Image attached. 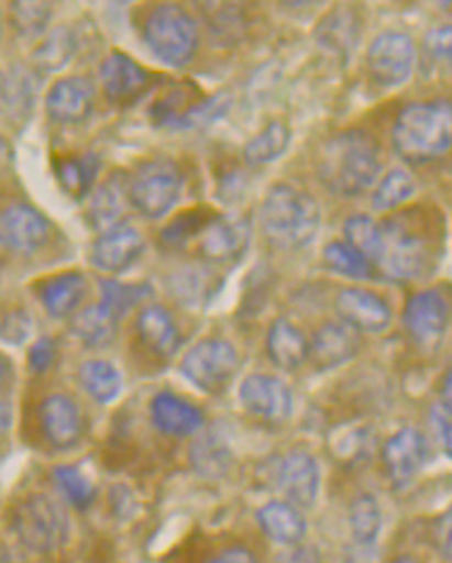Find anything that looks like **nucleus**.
I'll return each instance as SVG.
<instances>
[{
    "mask_svg": "<svg viewBox=\"0 0 452 563\" xmlns=\"http://www.w3.org/2000/svg\"><path fill=\"white\" fill-rule=\"evenodd\" d=\"M51 223L38 209L31 205H14L0 211V242L18 254H34L48 242Z\"/></svg>",
    "mask_w": 452,
    "mask_h": 563,
    "instance_id": "obj_12",
    "label": "nucleus"
},
{
    "mask_svg": "<svg viewBox=\"0 0 452 563\" xmlns=\"http://www.w3.org/2000/svg\"><path fill=\"white\" fill-rule=\"evenodd\" d=\"M55 360H57V343L51 336L38 339L29 351V367L36 374L48 372L55 365Z\"/></svg>",
    "mask_w": 452,
    "mask_h": 563,
    "instance_id": "obj_47",
    "label": "nucleus"
},
{
    "mask_svg": "<svg viewBox=\"0 0 452 563\" xmlns=\"http://www.w3.org/2000/svg\"><path fill=\"white\" fill-rule=\"evenodd\" d=\"M379 268L392 279H417L431 265V242L419 228L405 221H386L379 225Z\"/></svg>",
    "mask_w": 452,
    "mask_h": 563,
    "instance_id": "obj_6",
    "label": "nucleus"
},
{
    "mask_svg": "<svg viewBox=\"0 0 452 563\" xmlns=\"http://www.w3.org/2000/svg\"><path fill=\"white\" fill-rule=\"evenodd\" d=\"M126 213V187L114 180L104 183L90 201L88 218L98 230L107 232L119 225V221Z\"/></svg>",
    "mask_w": 452,
    "mask_h": 563,
    "instance_id": "obj_31",
    "label": "nucleus"
},
{
    "mask_svg": "<svg viewBox=\"0 0 452 563\" xmlns=\"http://www.w3.org/2000/svg\"><path fill=\"white\" fill-rule=\"evenodd\" d=\"M452 112L448 100L415 102L398 114L392 140L396 152L410 164L441 159L450 150Z\"/></svg>",
    "mask_w": 452,
    "mask_h": 563,
    "instance_id": "obj_3",
    "label": "nucleus"
},
{
    "mask_svg": "<svg viewBox=\"0 0 452 563\" xmlns=\"http://www.w3.org/2000/svg\"><path fill=\"white\" fill-rule=\"evenodd\" d=\"M289 143H291V131L287 123L273 121L256 137L249 140L244 147V162L249 166L271 164L289 150Z\"/></svg>",
    "mask_w": 452,
    "mask_h": 563,
    "instance_id": "obj_29",
    "label": "nucleus"
},
{
    "mask_svg": "<svg viewBox=\"0 0 452 563\" xmlns=\"http://www.w3.org/2000/svg\"><path fill=\"white\" fill-rule=\"evenodd\" d=\"M337 316L353 332L382 334L394 322L392 306L379 294L361 287H346L337 294Z\"/></svg>",
    "mask_w": 452,
    "mask_h": 563,
    "instance_id": "obj_11",
    "label": "nucleus"
},
{
    "mask_svg": "<svg viewBox=\"0 0 452 563\" xmlns=\"http://www.w3.org/2000/svg\"><path fill=\"white\" fill-rule=\"evenodd\" d=\"M55 174H57L59 185L65 187V190L71 197L81 199V197H86V192L92 187V180H96L98 159L92 154L65 156V159L57 162Z\"/></svg>",
    "mask_w": 452,
    "mask_h": 563,
    "instance_id": "obj_33",
    "label": "nucleus"
},
{
    "mask_svg": "<svg viewBox=\"0 0 452 563\" xmlns=\"http://www.w3.org/2000/svg\"><path fill=\"white\" fill-rule=\"evenodd\" d=\"M102 306L112 312L117 320H121L131 308H135L140 301L147 299L150 287L147 285H123L117 279L102 282Z\"/></svg>",
    "mask_w": 452,
    "mask_h": 563,
    "instance_id": "obj_37",
    "label": "nucleus"
},
{
    "mask_svg": "<svg viewBox=\"0 0 452 563\" xmlns=\"http://www.w3.org/2000/svg\"><path fill=\"white\" fill-rule=\"evenodd\" d=\"M12 530L26 550L51 554L67 542V514L48 495H29L12 511Z\"/></svg>",
    "mask_w": 452,
    "mask_h": 563,
    "instance_id": "obj_5",
    "label": "nucleus"
},
{
    "mask_svg": "<svg viewBox=\"0 0 452 563\" xmlns=\"http://www.w3.org/2000/svg\"><path fill=\"white\" fill-rule=\"evenodd\" d=\"M150 415H152V424L157 427L164 435H174V438H187L195 435L201 424H205V417H201L199 408H195L192 402L183 400L176 394H164L154 396L150 405Z\"/></svg>",
    "mask_w": 452,
    "mask_h": 563,
    "instance_id": "obj_21",
    "label": "nucleus"
},
{
    "mask_svg": "<svg viewBox=\"0 0 452 563\" xmlns=\"http://www.w3.org/2000/svg\"><path fill=\"white\" fill-rule=\"evenodd\" d=\"M216 213L205 211V209H195V211H185L180 213L174 223H168L162 232V240L168 246H185L197 240V234L207 228Z\"/></svg>",
    "mask_w": 452,
    "mask_h": 563,
    "instance_id": "obj_39",
    "label": "nucleus"
},
{
    "mask_svg": "<svg viewBox=\"0 0 452 563\" xmlns=\"http://www.w3.org/2000/svg\"><path fill=\"white\" fill-rule=\"evenodd\" d=\"M230 104H232V98L228 96V92H216L213 98H199L183 114L176 131L207 126V123H213L216 119H221L230 109Z\"/></svg>",
    "mask_w": 452,
    "mask_h": 563,
    "instance_id": "obj_38",
    "label": "nucleus"
},
{
    "mask_svg": "<svg viewBox=\"0 0 452 563\" xmlns=\"http://www.w3.org/2000/svg\"><path fill=\"white\" fill-rule=\"evenodd\" d=\"M240 367V353L225 339H205L187 351L180 363V374L205 394H218Z\"/></svg>",
    "mask_w": 452,
    "mask_h": 563,
    "instance_id": "obj_8",
    "label": "nucleus"
},
{
    "mask_svg": "<svg viewBox=\"0 0 452 563\" xmlns=\"http://www.w3.org/2000/svg\"><path fill=\"white\" fill-rule=\"evenodd\" d=\"M10 12L14 29L24 36H41L51 20L48 3H12Z\"/></svg>",
    "mask_w": 452,
    "mask_h": 563,
    "instance_id": "obj_41",
    "label": "nucleus"
},
{
    "mask_svg": "<svg viewBox=\"0 0 452 563\" xmlns=\"http://www.w3.org/2000/svg\"><path fill=\"white\" fill-rule=\"evenodd\" d=\"M425 57L433 69H439L441 65H448L450 62V26L431 31L425 41Z\"/></svg>",
    "mask_w": 452,
    "mask_h": 563,
    "instance_id": "obj_45",
    "label": "nucleus"
},
{
    "mask_svg": "<svg viewBox=\"0 0 452 563\" xmlns=\"http://www.w3.org/2000/svg\"><path fill=\"white\" fill-rule=\"evenodd\" d=\"M417 62V45L408 34L386 31L370 43L367 71L382 88H398L410 81Z\"/></svg>",
    "mask_w": 452,
    "mask_h": 563,
    "instance_id": "obj_9",
    "label": "nucleus"
},
{
    "mask_svg": "<svg viewBox=\"0 0 452 563\" xmlns=\"http://www.w3.org/2000/svg\"><path fill=\"white\" fill-rule=\"evenodd\" d=\"M12 365L0 355V433H5L12 424Z\"/></svg>",
    "mask_w": 452,
    "mask_h": 563,
    "instance_id": "obj_48",
    "label": "nucleus"
},
{
    "mask_svg": "<svg viewBox=\"0 0 452 563\" xmlns=\"http://www.w3.org/2000/svg\"><path fill=\"white\" fill-rule=\"evenodd\" d=\"M320 218L316 197L289 183L273 185L258 213L266 240L287 252H296L313 242L320 230Z\"/></svg>",
    "mask_w": 452,
    "mask_h": 563,
    "instance_id": "obj_2",
    "label": "nucleus"
},
{
    "mask_svg": "<svg viewBox=\"0 0 452 563\" xmlns=\"http://www.w3.org/2000/svg\"><path fill=\"white\" fill-rule=\"evenodd\" d=\"M53 481L59 493L67 497V503H71L76 509H88L92 505V499H96V486H92L81 468L55 466Z\"/></svg>",
    "mask_w": 452,
    "mask_h": 563,
    "instance_id": "obj_36",
    "label": "nucleus"
},
{
    "mask_svg": "<svg viewBox=\"0 0 452 563\" xmlns=\"http://www.w3.org/2000/svg\"><path fill=\"white\" fill-rule=\"evenodd\" d=\"M240 400L249 415L263 421H287L294 410L291 388L273 374H249L240 384Z\"/></svg>",
    "mask_w": 452,
    "mask_h": 563,
    "instance_id": "obj_10",
    "label": "nucleus"
},
{
    "mask_svg": "<svg viewBox=\"0 0 452 563\" xmlns=\"http://www.w3.org/2000/svg\"><path fill=\"white\" fill-rule=\"evenodd\" d=\"M41 429L45 441H48L55 450H69L81 441L84 424H81V412L79 405H76L65 394H53L43 400L41 410Z\"/></svg>",
    "mask_w": 452,
    "mask_h": 563,
    "instance_id": "obj_18",
    "label": "nucleus"
},
{
    "mask_svg": "<svg viewBox=\"0 0 452 563\" xmlns=\"http://www.w3.org/2000/svg\"><path fill=\"white\" fill-rule=\"evenodd\" d=\"M349 521H351V533L357 547H372L382 536V507L374 495H357L351 503L349 511Z\"/></svg>",
    "mask_w": 452,
    "mask_h": 563,
    "instance_id": "obj_30",
    "label": "nucleus"
},
{
    "mask_svg": "<svg viewBox=\"0 0 452 563\" xmlns=\"http://www.w3.org/2000/svg\"><path fill=\"white\" fill-rule=\"evenodd\" d=\"M429 455V445L425 433H419L417 429H400L388 438L384 450H382V462L386 468V476L392 478L396 488L410 483L427 462Z\"/></svg>",
    "mask_w": 452,
    "mask_h": 563,
    "instance_id": "obj_16",
    "label": "nucleus"
},
{
    "mask_svg": "<svg viewBox=\"0 0 452 563\" xmlns=\"http://www.w3.org/2000/svg\"><path fill=\"white\" fill-rule=\"evenodd\" d=\"M197 254L207 261H232L238 258L249 242L246 228L232 223L228 218L213 216L207 228L197 234Z\"/></svg>",
    "mask_w": 452,
    "mask_h": 563,
    "instance_id": "obj_22",
    "label": "nucleus"
},
{
    "mask_svg": "<svg viewBox=\"0 0 452 563\" xmlns=\"http://www.w3.org/2000/svg\"><path fill=\"white\" fill-rule=\"evenodd\" d=\"M209 563H258V556L246 550V547H228V550H223L218 556H213Z\"/></svg>",
    "mask_w": 452,
    "mask_h": 563,
    "instance_id": "obj_50",
    "label": "nucleus"
},
{
    "mask_svg": "<svg viewBox=\"0 0 452 563\" xmlns=\"http://www.w3.org/2000/svg\"><path fill=\"white\" fill-rule=\"evenodd\" d=\"M324 265L330 271H334L337 275H344V277H353V279H363L372 275V263L363 256L357 254L353 246H349L346 242H330L324 246L322 252Z\"/></svg>",
    "mask_w": 452,
    "mask_h": 563,
    "instance_id": "obj_34",
    "label": "nucleus"
},
{
    "mask_svg": "<svg viewBox=\"0 0 452 563\" xmlns=\"http://www.w3.org/2000/svg\"><path fill=\"white\" fill-rule=\"evenodd\" d=\"M137 334L145 346L159 357H170L180 351V332L164 306L152 303L137 316Z\"/></svg>",
    "mask_w": 452,
    "mask_h": 563,
    "instance_id": "obj_23",
    "label": "nucleus"
},
{
    "mask_svg": "<svg viewBox=\"0 0 452 563\" xmlns=\"http://www.w3.org/2000/svg\"><path fill=\"white\" fill-rule=\"evenodd\" d=\"M256 521L263 530V536L277 544L301 542L308 530L301 509H296L294 505L285 503V499H273V503L263 505L256 514Z\"/></svg>",
    "mask_w": 452,
    "mask_h": 563,
    "instance_id": "obj_24",
    "label": "nucleus"
},
{
    "mask_svg": "<svg viewBox=\"0 0 452 563\" xmlns=\"http://www.w3.org/2000/svg\"><path fill=\"white\" fill-rule=\"evenodd\" d=\"M361 351V336L353 332L344 322H327L308 341V355L313 357L318 369H334L349 360H353Z\"/></svg>",
    "mask_w": 452,
    "mask_h": 563,
    "instance_id": "obj_20",
    "label": "nucleus"
},
{
    "mask_svg": "<svg viewBox=\"0 0 452 563\" xmlns=\"http://www.w3.org/2000/svg\"><path fill=\"white\" fill-rule=\"evenodd\" d=\"M379 140L365 129H349L324 140L318 152V178L339 197L367 192L382 174Z\"/></svg>",
    "mask_w": 452,
    "mask_h": 563,
    "instance_id": "obj_1",
    "label": "nucleus"
},
{
    "mask_svg": "<svg viewBox=\"0 0 452 563\" xmlns=\"http://www.w3.org/2000/svg\"><path fill=\"white\" fill-rule=\"evenodd\" d=\"M96 88L84 76H67L51 88L45 109L57 123H81L92 112Z\"/></svg>",
    "mask_w": 452,
    "mask_h": 563,
    "instance_id": "obj_19",
    "label": "nucleus"
},
{
    "mask_svg": "<svg viewBox=\"0 0 452 563\" xmlns=\"http://www.w3.org/2000/svg\"><path fill=\"white\" fill-rule=\"evenodd\" d=\"M320 464L310 452L296 450L279 462L277 488L285 495V503L294 505L296 509H308L316 505L320 495Z\"/></svg>",
    "mask_w": 452,
    "mask_h": 563,
    "instance_id": "obj_13",
    "label": "nucleus"
},
{
    "mask_svg": "<svg viewBox=\"0 0 452 563\" xmlns=\"http://www.w3.org/2000/svg\"><path fill=\"white\" fill-rule=\"evenodd\" d=\"M100 81L109 102L129 107L147 90L152 76L133 57L117 51L104 57L100 67Z\"/></svg>",
    "mask_w": 452,
    "mask_h": 563,
    "instance_id": "obj_15",
    "label": "nucleus"
},
{
    "mask_svg": "<svg viewBox=\"0 0 452 563\" xmlns=\"http://www.w3.org/2000/svg\"><path fill=\"white\" fill-rule=\"evenodd\" d=\"M351 20H341V18H332L322 24V29L318 31V36L322 41V45H330V48L339 51V53H346L353 41H355V29H351L349 24Z\"/></svg>",
    "mask_w": 452,
    "mask_h": 563,
    "instance_id": "obj_43",
    "label": "nucleus"
},
{
    "mask_svg": "<svg viewBox=\"0 0 452 563\" xmlns=\"http://www.w3.org/2000/svg\"><path fill=\"white\" fill-rule=\"evenodd\" d=\"M211 275L199 268H187L176 277V287L183 301H197L199 296L207 294Z\"/></svg>",
    "mask_w": 452,
    "mask_h": 563,
    "instance_id": "obj_44",
    "label": "nucleus"
},
{
    "mask_svg": "<svg viewBox=\"0 0 452 563\" xmlns=\"http://www.w3.org/2000/svg\"><path fill=\"white\" fill-rule=\"evenodd\" d=\"M183 192V176L176 164L170 162H147L135 170L129 183L131 205L145 218H164L178 205Z\"/></svg>",
    "mask_w": 452,
    "mask_h": 563,
    "instance_id": "obj_7",
    "label": "nucleus"
},
{
    "mask_svg": "<svg viewBox=\"0 0 452 563\" xmlns=\"http://www.w3.org/2000/svg\"><path fill=\"white\" fill-rule=\"evenodd\" d=\"M450 410H452V405L443 402V400H439L431 408V427H433L436 435L441 438V445L445 450V455H450V450H452V424H450L452 417H450Z\"/></svg>",
    "mask_w": 452,
    "mask_h": 563,
    "instance_id": "obj_49",
    "label": "nucleus"
},
{
    "mask_svg": "<svg viewBox=\"0 0 452 563\" xmlns=\"http://www.w3.org/2000/svg\"><path fill=\"white\" fill-rule=\"evenodd\" d=\"M119 330V320L102 303H92L86 310L76 312L71 322V332L88 349H104L114 341Z\"/></svg>",
    "mask_w": 452,
    "mask_h": 563,
    "instance_id": "obj_27",
    "label": "nucleus"
},
{
    "mask_svg": "<svg viewBox=\"0 0 452 563\" xmlns=\"http://www.w3.org/2000/svg\"><path fill=\"white\" fill-rule=\"evenodd\" d=\"M76 41L71 36L69 29H55L53 34L43 38L38 45V51L34 55L36 67L43 71H57L62 67H67V62L74 57Z\"/></svg>",
    "mask_w": 452,
    "mask_h": 563,
    "instance_id": "obj_35",
    "label": "nucleus"
},
{
    "mask_svg": "<svg viewBox=\"0 0 452 563\" xmlns=\"http://www.w3.org/2000/svg\"><path fill=\"white\" fill-rule=\"evenodd\" d=\"M31 318L26 316L24 310H12L10 316H5V320L0 322V336H3L8 343H24L31 336Z\"/></svg>",
    "mask_w": 452,
    "mask_h": 563,
    "instance_id": "obj_46",
    "label": "nucleus"
},
{
    "mask_svg": "<svg viewBox=\"0 0 452 563\" xmlns=\"http://www.w3.org/2000/svg\"><path fill=\"white\" fill-rule=\"evenodd\" d=\"M79 379H81V386L86 388V394L102 405L114 402L121 396V388H123L121 372L117 369V365L109 363V360H102V357L86 360L79 369Z\"/></svg>",
    "mask_w": 452,
    "mask_h": 563,
    "instance_id": "obj_28",
    "label": "nucleus"
},
{
    "mask_svg": "<svg viewBox=\"0 0 452 563\" xmlns=\"http://www.w3.org/2000/svg\"><path fill=\"white\" fill-rule=\"evenodd\" d=\"M190 457H192V462L197 466V472L216 476V474L225 472L228 450L223 445H218L216 438H205V441H199L195 445Z\"/></svg>",
    "mask_w": 452,
    "mask_h": 563,
    "instance_id": "obj_42",
    "label": "nucleus"
},
{
    "mask_svg": "<svg viewBox=\"0 0 452 563\" xmlns=\"http://www.w3.org/2000/svg\"><path fill=\"white\" fill-rule=\"evenodd\" d=\"M145 252V240L143 232L133 225L119 223L117 228L102 232L100 238L92 244V265L104 273H123L129 271L131 265L143 256Z\"/></svg>",
    "mask_w": 452,
    "mask_h": 563,
    "instance_id": "obj_17",
    "label": "nucleus"
},
{
    "mask_svg": "<svg viewBox=\"0 0 452 563\" xmlns=\"http://www.w3.org/2000/svg\"><path fill=\"white\" fill-rule=\"evenodd\" d=\"M266 349L279 369H299L308 357V339L294 322L279 318L271 327Z\"/></svg>",
    "mask_w": 452,
    "mask_h": 563,
    "instance_id": "obj_26",
    "label": "nucleus"
},
{
    "mask_svg": "<svg viewBox=\"0 0 452 563\" xmlns=\"http://www.w3.org/2000/svg\"><path fill=\"white\" fill-rule=\"evenodd\" d=\"M417 192V180L412 178L410 170L405 168H394L382 178V183L377 185V190L372 195V207L374 211H394L398 207H403L405 201L412 199Z\"/></svg>",
    "mask_w": 452,
    "mask_h": 563,
    "instance_id": "obj_32",
    "label": "nucleus"
},
{
    "mask_svg": "<svg viewBox=\"0 0 452 563\" xmlns=\"http://www.w3.org/2000/svg\"><path fill=\"white\" fill-rule=\"evenodd\" d=\"M38 296L53 318H67L81 306L86 296V277L81 273H62L38 285Z\"/></svg>",
    "mask_w": 452,
    "mask_h": 563,
    "instance_id": "obj_25",
    "label": "nucleus"
},
{
    "mask_svg": "<svg viewBox=\"0 0 452 563\" xmlns=\"http://www.w3.org/2000/svg\"><path fill=\"white\" fill-rule=\"evenodd\" d=\"M450 308L439 289L417 291L405 306L403 322L419 346H436L448 330Z\"/></svg>",
    "mask_w": 452,
    "mask_h": 563,
    "instance_id": "obj_14",
    "label": "nucleus"
},
{
    "mask_svg": "<svg viewBox=\"0 0 452 563\" xmlns=\"http://www.w3.org/2000/svg\"><path fill=\"white\" fill-rule=\"evenodd\" d=\"M143 38L147 51L166 67H185L199 48V26L190 12L178 5H157L145 20Z\"/></svg>",
    "mask_w": 452,
    "mask_h": 563,
    "instance_id": "obj_4",
    "label": "nucleus"
},
{
    "mask_svg": "<svg viewBox=\"0 0 452 563\" xmlns=\"http://www.w3.org/2000/svg\"><path fill=\"white\" fill-rule=\"evenodd\" d=\"M346 244L353 246L357 254H363L370 263L377 258L379 252V223H374L370 216H353L344 225Z\"/></svg>",
    "mask_w": 452,
    "mask_h": 563,
    "instance_id": "obj_40",
    "label": "nucleus"
},
{
    "mask_svg": "<svg viewBox=\"0 0 452 563\" xmlns=\"http://www.w3.org/2000/svg\"><path fill=\"white\" fill-rule=\"evenodd\" d=\"M388 563H422V561H419V559H417V556H412V554H400V556L392 559Z\"/></svg>",
    "mask_w": 452,
    "mask_h": 563,
    "instance_id": "obj_51",
    "label": "nucleus"
}]
</instances>
